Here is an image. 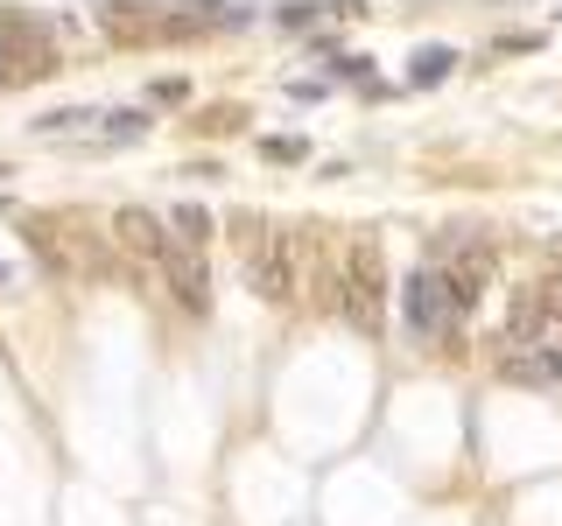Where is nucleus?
<instances>
[{"instance_id":"2","label":"nucleus","mask_w":562,"mask_h":526,"mask_svg":"<svg viewBox=\"0 0 562 526\" xmlns=\"http://www.w3.org/2000/svg\"><path fill=\"white\" fill-rule=\"evenodd\" d=\"M246 281H254V295H268V302H289L295 295V245H289V232L246 218Z\"/></svg>"},{"instance_id":"8","label":"nucleus","mask_w":562,"mask_h":526,"mask_svg":"<svg viewBox=\"0 0 562 526\" xmlns=\"http://www.w3.org/2000/svg\"><path fill=\"white\" fill-rule=\"evenodd\" d=\"M176 239H183V245H198V253H204V239H211V218H204L198 204H176Z\"/></svg>"},{"instance_id":"5","label":"nucleus","mask_w":562,"mask_h":526,"mask_svg":"<svg viewBox=\"0 0 562 526\" xmlns=\"http://www.w3.org/2000/svg\"><path fill=\"white\" fill-rule=\"evenodd\" d=\"M155 267H162V281L176 288V302H183L190 316H204V309H211V274H204V253H198V245L169 239V245H162V260H155Z\"/></svg>"},{"instance_id":"1","label":"nucleus","mask_w":562,"mask_h":526,"mask_svg":"<svg viewBox=\"0 0 562 526\" xmlns=\"http://www.w3.org/2000/svg\"><path fill=\"white\" fill-rule=\"evenodd\" d=\"M338 309L359 338H380V316H386V274H380V245L359 239L345 253V274H338Z\"/></svg>"},{"instance_id":"9","label":"nucleus","mask_w":562,"mask_h":526,"mask_svg":"<svg viewBox=\"0 0 562 526\" xmlns=\"http://www.w3.org/2000/svg\"><path fill=\"white\" fill-rule=\"evenodd\" d=\"M457 57H450V49L443 43H429V49H422V57H415V84H436V78H443V70H450Z\"/></svg>"},{"instance_id":"10","label":"nucleus","mask_w":562,"mask_h":526,"mask_svg":"<svg viewBox=\"0 0 562 526\" xmlns=\"http://www.w3.org/2000/svg\"><path fill=\"white\" fill-rule=\"evenodd\" d=\"M134 134H148L140 113H105V140H134Z\"/></svg>"},{"instance_id":"3","label":"nucleus","mask_w":562,"mask_h":526,"mask_svg":"<svg viewBox=\"0 0 562 526\" xmlns=\"http://www.w3.org/2000/svg\"><path fill=\"white\" fill-rule=\"evenodd\" d=\"M401 316H408V338H422V344L450 338V323L464 316V309H457V295H450V274L443 267L408 274V288H401Z\"/></svg>"},{"instance_id":"4","label":"nucleus","mask_w":562,"mask_h":526,"mask_svg":"<svg viewBox=\"0 0 562 526\" xmlns=\"http://www.w3.org/2000/svg\"><path fill=\"white\" fill-rule=\"evenodd\" d=\"M49 64H57V43L35 22H22V14H8V22H0V84L35 78V70H49Z\"/></svg>"},{"instance_id":"6","label":"nucleus","mask_w":562,"mask_h":526,"mask_svg":"<svg viewBox=\"0 0 562 526\" xmlns=\"http://www.w3.org/2000/svg\"><path fill=\"white\" fill-rule=\"evenodd\" d=\"M506 379L520 386H562V344H520L506 358Z\"/></svg>"},{"instance_id":"7","label":"nucleus","mask_w":562,"mask_h":526,"mask_svg":"<svg viewBox=\"0 0 562 526\" xmlns=\"http://www.w3.org/2000/svg\"><path fill=\"white\" fill-rule=\"evenodd\" d=\"M113 239L134 245V253H155V260H162V245H169L162 218H148V210H120V218H113Z\"/></svg>"}]
</instances>
